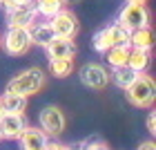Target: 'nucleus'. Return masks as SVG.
<instances>
[{
	"label": "nucleus",
	"mask_w": 156,
	"mask_h": 150,
	"mask_svg": "<svg viewBox=\"0 0 156 150\" xmlns=\"http://www.w3.org/2000/svg\"><path fill=\"white\" fill-rule=\"evenodd\" d=\"M65 126H67L65 112L60 108H56V105H47V108L40 112V117H38V128L49 139L60 137V134L65 132Z\"/></svg>",
	"instance_id": "obj_5"
},
{
	"label": "nucleus",
	"mask_w": 156,
	"mask_h": 150,
	"mask_svg": "<svg viewBox=\"0 0 156 150\" xmlns=\"http://www.w3.org/2000/svg\"><path fill=\"white\" fill-rule=\"evenodd\" d=\"M47 83V74L42 72L40 67H27L23 69L20 74H16L7 83V90L5 92H13V94H23V96H34L45 88Z\"/></svg>",
	"instance_id": "obj_1"
},
{
	"label": "nucleus",
	"mask_w": 156,
	"mask_h": 150,
	"mask_svg": "<svg viewBox=\"0 0 156 150\" xmlns=\"http://www.w3.org/2000/svg\"><path fill=\"white\" fill-rule=\"evenodd\" d=\"M154 47V32L152 27H140V29L129 32V49H143V52H152Z\"/></svg>",
	"instance_id": "obj_12"
},
{
	"label": "nucleus",
	"mask_w": 156,
	"mask_h": 150,
	"mask_svg": "<svg viewBox=\"0 0 156 150\" xmlns=\"http://www.w3.org/2000/svg\"><path fill=\"white\" fill-rule=\"evenodd\" d=\"M76 2H80V0H62V5H76Z\"/></svg>",
	"instance_id": "obj_27"
},
{
	"label": "nucleus",
	"mask_w": 156,
	"mask_h": 150,
	"mask_svg": "<svg viewBox=\"0 0 156 150\" xmlns=\"http://www.w3.org/2000/svg\"><path fill=\"white\" fill-rule=\"evenodd\" d=\"M80 144H83V150H109L107 144H105V141H101L98 137H89V139L80 141Z\"/></svg>",
	"instance_id": "obj_22"
},
{
	"label": "nucleus",
	"mask_w": 156,
	"mask_h": 150,
	"mask_svg": "<svg viewBox=\"0 0 156 150\" xmlns=\"http://www.w3.org/2000/svg\"><path fill=\"white\" fill-rule=\"evenodd\" d=\"M27 103H29V99H27V96L13 94V92H5V94L0 96V105H2V112L5 114H25Z\"/></svg>",
	"instance_id": "obj_13"
},
{
	"label": "nucleus",
	"mask_w": 156,
	"mask_h": 150,
	"mask_svg": "<svg viewBox=\"0 0 156 150\" xmlns=\"http://www.w3.org/2000/svg\"><path fill=\"white\" fill-rule=\"evenodd\" d=\"M127 2H138V5H145L147 0H127Z\"/></svg>",
	"instance_id": "obj_28"
},
{
	"label": "nucleus",
	"mask_w": 156,
	"mask_h": 150,
	"mask_svg": "<svg viewBox=\"0 0 156 150\" xmlns=\"http://www.w3.org/2000/svg\"><path fill=\"white\" fill-rule=\"evenodd\" d=\"M138 74L134 72V69H129L127 65H120V67H112V72H109V81L116 85V88L120 90H127L129 85L134 83V78H136Z\"/></svg>",
	"instance_id": "obj_16"
},
{
	"label": "nucleus",
	"mask_w": 156,
	"mask_h": 150,
	"mask_svg": "<svg viewBox=\"0 0 156 150\" xmlns=\"http://www.w3.org/2000/svg\"><path fill=\"white\" fill-rule=\"evenodd\" d=\"M34 7H36L38 16H45L49 20L54 13H58L65 5H62V0H34Z\"/></svg>",
	"instance_id": "obj_19"
},
{
	"label": "nucleus",
	"mask_w": 156,
	"mask_h": 150,
	"mask_svg": "<svg viewBox=\"0 0 156 150\" xmlns=\"http://www.w3.org/2000/svg\"><path fill=\"white\" fill-rule=\"evenodd\" d=\"M74 72V58H56L49 61V74L56 78H67Z\"/></svg>",
	"instance_id": "obj_18"
},
{
	"label": "nucleus",
	"mask_w": 156,
	"mask_h": 150,
	"mask_svg": "<svg viewBox=\"0 0 156 150\" xmlns=\"http://www.w3.org/2000/svg\"><path fill=\"white\" fill-rule=\"evenodd\" d=\"M0 5H2V0H0Z\"/></svg>",
	"instance_id": "obj_31"
},
{
	"label": "nucleus",
	"mask_w": 156,
	"mask_h": 150,
	"mask_svg": "<svg viewBox=\"0 0 156 150\" xmlns=\"http://www.w3.org/2000/svg\"><path fill=\"white\" fill-rule=\"evenodd\" d=\"M2 114H5V112H2V105H0V117H2Z\"/></svg>",
	"instance_id": "obj_29"
},
{
	"label": "nucleus",
	"mask_w": 156,
	"mask_h": 150,
	"mask_svg": "<svg viewBox=\"0 0 156 150\" xmlns=\"http://www.w3.org/2000/svg\"><path fill=\"white\" fill-rule=\"evenodd\" d=\"M29 36H31V45H38V47H47L56 38L49 23H34L29 27Z\"/></svg>",
	"instance_id": "obj_14"
},
{
	"label": "nucleus",
	"mask_w": 156,
	"mask_h": 150,
	"mask_svg": "<svg viewBox=\"0 0 156 150\" xmlns=\"http://www.w3.org/2000/svg\"><path fill=\"white\" fill-rule=\"evenodd\" d=\"M147 132H150V134L156 132V114H154V112L147 114Z\"/></svg>",
	"instance_id": "obj_24"
},
{
	"label": "nucleus",
	"mask_w": 156,
	"mask_h": 150,
	"mask_svg": "<svg viewBox=\"0 0 156 150\" xmlns=\"http://www.w3.org/2000/svg\"><path fill=\"white\" fill-rule=\"evenodd\" d=\"M47 23L51 27L56 38H74L78 34V18L69 9H65V7H62L58 13H54Z\"/></svg>",
	"instance_id": "obj_6"
},
{
	"label": "nucleus",
	"mask_w": 156,
	"mask_h": 150,
	"mask_svg": "<svg viewBox=\"0 0 156 150\" xmlns=\"http://www.w3.org/2000/svg\"><path fill=\"white\" fill-rule=\"evenodd\" d=\"M127 92V101L136 108H152L154 99H156V85H154V78L150 74H138L134 78V83L125 90Z\"/></svg>",
	"instance_id": "obj_2"
},
{
	"label": "nucleus",
	"mask_w": 156,
	"mask_h": 150,
	"mask_svg": "<svg viewBox=\"0 0 156 150\" xmlns=\"http://www.w3.org/2000/svg\"><path fill=\"white\" fill-rule=\"evenodd\" d=\"M38 11L34 5H23V7H13L7 11V27H29L36 23Z\"/></svg>",
	"instance_id": "obj_9"
},
{
	"label": "nucleus",
	"mask_w": 156,
	"mask_h": 150,
	"mask_svg": "<svg viewBox=\"0 0 156 150\" xmlns=\"http://www.w3.org/2000/svg\"><path fill=\"white\" fill-rule=\"evenodd\" d=\"M116 23L123 27V29L132 32V29H140V27H150V11H147L145 5L138 2H127L123 9H120Z\"/></svg>",
	"instance_id": "obj_3"
},
{
	"label": "nucleus",
	"mask_w": 156,
	"mask_h": 150,
	"mask_svg": "<svg viewBox=\"0 0 156 150\" xmlns=\"http://www.w3.org/2000/svg\"><path fill=\"white\" fill-rule=\"evenodd\" d=\"M136 150H156V144H154V141H143Z\"/></svg>",
	"instance_id": "obj_26"
},
{
	"label": "nucleus",
	"mask_w": 156,
	"mask_h": 150,
	"mask_svg": "<svg viewBox=\"0 0 156 150\" xmlns=\"http://www.w3.org/2000/svg\"><path fill=\"white\" fill-rule=\"evenodd\" d=\"M45 150H67V146H62V144H58V141L49 139V144L45 146Z\"/></svg>",
	"instance_id": "obj_25"
},
{
	"label": "nucleus",
	"mask_w": 156,
	"mask_h": 150,
	"mask_svg": "<svg viewBox=\"0 0 156 150\" xmlns=\"http://www.w3.org/2000/svg\"><path fill=\"white\" fill-rule=\"evenodd\" d=\"M29 126L25 114H2L0 117V134L2 139H18Z\"/></svg>",
	"instance_id": "obj_8"
},
{
	"label": "nucleus",
	"mask_w": 156,
	"mask_h": 150,
	"mask_svg": "<svg viewBox=\"0 0 156 150\" xmlns=\"http://www.w3.org/2000/svg\"><path fill=\"white\" fill-rule=\"evenodd\" d=\"M152 63V54L150 52H143V49H129V56H127V63L125 65L134 69L136 74H145L147 67Z\"/></svg>",
	"instance_id": "obj_15"
},
{
	"label": "nucleus",
	"mask_w": 156,
	"mask_h": 150,
	"mask_svg": "<svg viewBox=\"0 0 156 150\" xmlns=\"http://www.w3.org/2000/svg\"><path fill=\"white\" fill-rule=\"evenodd\" d=\"M105 36L109 40V47H114V45L129 47V32L123 29L118 23H112L109 27H105Z\"/></svg>",
	"instance_id": "obj_17"
},
{
	"label": "nucleus",
	"mask_w": 156,
	"mask_h": 150,
	"mask_svg": "<svg viewBox=\"0 0 156 150\" xmlns=\"http://www.w3.org/2000/svg\"><path fill=\"white\" fill-rule=\"evenodd\" d=\"M0 141H2V134H0Z\"/></svg>",
	"instance_id": "obj_30"
},
{
	"label": "nucleus",
	"mask_w": 156,
	"mask_h": 150,
	"mask_svg": "<svg viewBox=\"0 0 156 150\" xmlns=\"http://www.w3.org/2000/svg\"><path fill=\"white\" fill-rule=\"evenodd\" d=\"M91 45H94V49L98 54H105L109 49V40H107V36H105V29H101V32H96L94 34V38H91Z\"/></svg>",
	"instance_id": "obj_21"
},
{
	"label": "nucleus",
	"mask_w": 156,
	"mask_h": 150,
	"mask_svg": "<svg viewBox=\"0 0 156 150\" xmlns=\"http://www.w3.org/2000/svg\"><path fill=\"white\" fill-rule=\"evenodd\" d=\"M18 141L23 150H45V146L49 144V137L38 126H27L25 132L18 137Z\"/></svg>",
	"instance_id": "obj_10"
},
{
	"label": "nucleus",
	"mask_w": 156,
	"mask_h": 150,
	"mask_svg": "<svg viewBox=\"0 0 156 150\" xmlns=\"http://www.w3.org/2000/svg\"><path fill=\"white\" fill-rule=\"evenodd\" d=\"M2 47L9 56H23L31 49V36L27 27H7L2 36Z\"/></svg>",
	"instance_id": "obj_4"
},
{
	"label": "nucleus",
	"mask_w": 156,
	"mask_h": 150,
	"mask_svg": "<svg viewBox=\"0 0 156 150\" xmlns=\"http://www.w3.org/2000/svg\"><path fill=\"white\" fill-rule=\"evenodd\" d=\"M23 5H34V0H2L5 11L13 9V7H23Z\"/></svg>",
	"instance_id": "obj_23"
},
{
	"label": "nucleus",
	"mask_w": 156,
	"mask_h": 150,
	"mask_svg": "<svg viewBox=\"0 0 156 150\" xmlns=\"http://www.w3.org/2000/svg\"><path fill=\"white\" fill-rule=\"evenodd\" d=\"M127 56H129V47H120V45H114L105 52V58L112 67H120L127 63Z\"/></svg>",
	"instance_id": "obj_20"
},
{
	"label": "nucleus",
	"mask_w": 156,
	"mask_h": 150,
	"mask_svg": "<svg viewBox=\"0 0 156 150\" xmlns=\"http://www.w3.org/2000/svg\"><path fill=\"white\" fill-rule=\"evenodd\" d=\"M78 76H80V83L87 85L89 90H105L109 83V72L98 63H85L78 69Z\"/></svg>",
	"instance_id": "obj_7"
},
{
	"label": "nucleus",
	"mask_w": 156,
	"mask_h": 150,
	"mask_svg": "<svg viewBox=\"0 0 156 150\" xmlns=\"http://www.w3.org/2000/svg\"><path fill=\"white\" fill-rule=\"evenodd\" d=\"M45 49H47L49 61H56V58H74V54H76L74 38H54Z\"/></svg>",
	"instance_id": "obj_11"
}]
</instances>
